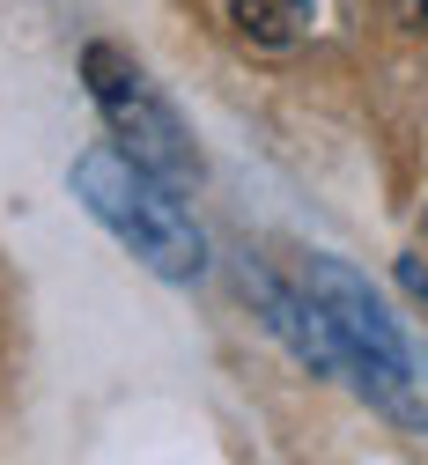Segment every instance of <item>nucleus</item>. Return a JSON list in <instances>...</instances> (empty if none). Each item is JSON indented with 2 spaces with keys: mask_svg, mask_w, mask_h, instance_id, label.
Wrapping results in <instances>:
<instances>
[{
  "mask_svg": "<svg viewBox=\"0 0 428 465\" xmlns=\"http://www.w3.org/2000/svg\"><path fill=\"white\" fill-rule=\"evenodd\" d=\"M75 200H82L148 273H163V281H200L207 237H200V222L185 214V200H177V178H163V170H148L141 155H126V148L111 141V148L75 155Z\"/></svg>",
  "mask_w": 428,
  "mask_h": 465,
  "instance_id": "1",
  "label": "nucleus"
},
{
  "mask_svg": "<svg viewBox=\"0 0 428 465\" xmlns=\"http://www.w3.org/2000/svg\"><path fill=\"white\" fill-rule=\"evenodd\" d=\"M303 296L318 303V325L333 340L340 377H354L377 406H392V414H413V377H421L413 347H406L399 318L370 296V281L354 266H340V259H311L303 266Z\"/></svg>",
  "mask_w": 428,
  "mask_h": 465,
  "instance_id": "2",
  "label": "nucleus"
},
{
  "mask_svg": "<svg viewBox=\"0 0 428 465\" xmlns=\"http://www.w3.org/2000/svg\"><path fill=\"white\" fill-rule=\"evenodd\" d=\"M399 15H406L413 30H428V0H399Z\"/></svg>",
  "mask_w": 428,
  "mask_h": 465,
  "instance_id": "6",
  "label": "nucleus"
},
{
  "mask_svg": "<svg viewBox=\"0 0 428 465\" xmlns=\"http://www.w3.org/2000/svg\"><path fill=\"white\" fill-rule=\"evenodd\" d=\"M82 74H89V96H96V111H104L111 141L126 148V155H141L148 170H163V178H177V185H185L193 170H200V155H193L185 126H177V111L155 96V82L126 60V52L89 45V52H82Z\"/></svg>",
  "mask_w": 428,
  "mask_h": 465,
  "instance_id": "3",
  "label": "nucleus"
},
{
  "mask_svg": "<svg viewBox=\"0 0 428 465\" xmlns=\"http://www.w3.org/2000/svg\"><path fill=\"white\" fill-rule=\"evenodd\" d=\"M311 8L318 0H222L229 30L252 37V45H295L303 30H311Z\"/></svg>",
  "mask_w": 428,
  "mask_h": 465,
  "instance_id": "4",
  "label": "nucleus"
},
{
  "mask_svg": "<svg viewBox=\"0 0 428 465\" xmlns=\"http://www.w3.org/2000/svg\"><path fill=\"white\" fill-rule=\"evenodd\" d=\"M406 281H413V288H421V296H428V214H421V252L406 259Z\"/></svg>",
  "mask_w": 428,
  "mask_h": 465,
  "instance_id": "5",
  "label": "nucleus"
}]
</instances>
